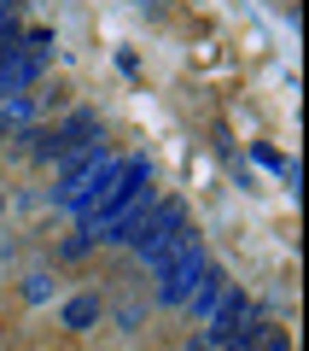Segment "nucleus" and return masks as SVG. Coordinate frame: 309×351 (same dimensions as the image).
Listing matches in <instances>:
<instances>
[{"mask_svg": "<svg viewBox=\"0 0 309 351\" xmlns=\"http://www.w3.org/2000/svg\"><path fill=\"white\" fill-rule=\"evenodd\" d=\"M146 211H152V164L146 158H123L105 182H99V193H88V205L76 217H82V234L88 240H111V246H123L129 228H135Z\"/></svg>", "mask_w": 309, "mask_h": 351, "instance_id": "obj_1", "label": "nucleus"}, {"mask_svg": "<svg viewBox=\"0 0 309 351\" xmlns=\"http://www.w3.org/2000/svg\"><path fill=\"white\" fill-rule=\"evenodd\" d=\"M181 240H187V205H181V199H152V211L140 217L135 228H129V240H123V246L135 252L140 263H146L152 276H158V269H163V258H170V252L181 246Z\"/></svg>", "mask_w": 309, "mask_h": 351, "instance_id": "obj_2", "label": "nucleus"}, {"mask_svg": "<svg viewBox=\"0 0 309 351\" xmlns=\"http://www.w3.org/2000/svg\"><path fill=\"white\" fill-rule=\"evenodd\" d=\"M263 334H269V316L234 287V293H228V304L204 322V334L193 339V351H257Z\"/></svg>", "mask_w": 309, "mask_h": 351, "instance_id": "obj_3", "label": "nucleus"}, {"mask_svg": "<svg viewBox=\"0 0 309 351\" xmlns=\"http://www.w3.org/2000/svg\"><path fill=\"white\" fill-rule=\"evenodd\" d=\"M117 152L105 147V141H94V147H82L76 158H64V176H59V188H53V199L64 205V211H82L88 205V193H99V182L117 170Z\"/></svg>", "mask_w": 309, "mask_h": 351, "instance_id": "obj_4", "label": "nucleus"}, {"mask_svg": "<svg viewBox=\"0 0 309 351\" xmlns=\"http://www.w3.org/2000/svg\"><path fill=\"white\" fill-rule=\"evenodd\" d=\"M204 269H211V252H204V240L187 228V240L163 258V269H158V304H187L193 287L204 281Z\"/></svg>", "mask_w": 309, "mask_h": 351, "instance_id": "obj_5", "label": "nucleus"}, {"mask_svg": "<svg viewBox=\"0 0 309 351\" xmlns=\"http://www.w3.org/2000/svg\"><path fill=\"white\" fill-rule=\"evenodd\" d=\"M99 141V117L94 112H70L53 135H41V158H76L82 147H94Z\"/></svg>", "mask_w": 309, "mask_h": 351, "instance_id": "obj_6", "label": "nucleus"}, {"mask_svg": "<svg viewBox=\"0 0 309 351\" xmlns=\"http://www.w3.org/2000/svg\"><path fill=\"white\" fill-rule=\"evenodd\" d=\"M36 76H41V59L36 53H0V94H12V100H24L29 88H36Z\"/></svg>", "mask_w": 309, "mask_h": 351, "instance_id": "obj_7", "label": "nucleus"}, {"mask_svg": "<svg viewBox=\"0 0 309 351\" xmlns=\"http://www.w3.org/2000/svg\"><path fill=\"white\" fill-rule=\"evenodd\" d=\"M228 293H234V281H228L222 269L211 263V269H204V281L193 287V299H187V304H193V316H198V322H211V316L228 304Z\"/></svg>", "mask_w": 309, "mask_h": 351, "instance_id": "obj_8", "label": "nucleus"}, {"mask_svg": "<svg viewBox=\"0 0 309 351\" xmlns=\"http://www.w3.org/2000/svg\"><path fill=\"white\" fill-rule=\"evenodd\" d=\"M99 316H105V311H99V299H94V293H76V299L64 304V328H76V334H88V328H94Z\"/></svg>", "mask_w": 309, "mask_h": 351, "instance_id": "obj_9", "label": "nucleus"}, {"mask_svg": "<svg viewBox=\"0 0 309 351\" xmlns=\"http://www.w3.org/2000/svg\"><path fill=\"white\" fill-rule=\"evenodd\" d=\"M257 351H292V339H286V334H280V328H269V334H263V339H257Z\"/></svg>", "mask_w": 309, "mask_h": 351, "instance_id": "obj_10", "label": "nucleus"}, {"mask_svg": "<svg viewBox=\"0 0 309 351\" xmlns=\"http://www.w3.org/2000/svg\"><path fill=\"white\" fill-rule=\"evenodd\" d=\"M257 164H269V170H280V176H286V164H292V158H280L274 147H257Z\"/></svg>", "mask_w": 309, "mask_h": 351, "instance_id": "obj_11", "label": "nucleus"}, {"mask_svg": "<svg viewBox=\"0 0 309 351\" xmlns=\"http://www.w3.org/2000/svg\"><path fill=\"white\" fill-rule=\"evenodd\" d=\"M0 205H6V199H0Z\"/></svg>", "mask_w": 309, "mask_h": 351, "instance_id": "obj_12", "label": "nucleus"}]
</instances>
